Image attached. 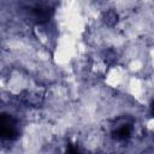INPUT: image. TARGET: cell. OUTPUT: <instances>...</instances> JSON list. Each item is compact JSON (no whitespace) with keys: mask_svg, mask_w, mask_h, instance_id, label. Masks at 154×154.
<instances>
[{"mask_svg":"<svg viewBox=\"0 0 154 154\" xmlns=\"http://www.w3.org/2000/svg\"><path fill=\"white\" fill-rule=\"evenodd\" d=\"M113 136L117 140H125V138H128L130 136V126L128 124H123L122 126H119L113 132Z\"/></svg>","mask_w":154,"mask_h":154,"instance_id":"7a4b0ae2","label":"cell"},{"mask_svg":"<svg viewBox=\"0 0 154 154\" xmlns=\"http://www.w3.org/2000/svg\"><path fill=\"white\" fill-rule=\"evenodd\" d=\"M0 132L4 140H14L18 135L17 123L10 114H2L0 120Z\"/></svg>","mask_w":154,"mask_h":154,"instance_id":"6da1fadb","label":"cell"},{"mask_svg":"<svg viewBox=\"0 0 154 154\" xmlns=\"http://www.w3.org/2000/svg\"><path fill=\"white\" fill-rule=\"evenodd\" d=\"M152 111H153V114H154V102H153V105H152Z\"/></svg>","mask_w":154,"mask_h":154,"instance_id":"3957f363","label":"cell"}]
</instances>
